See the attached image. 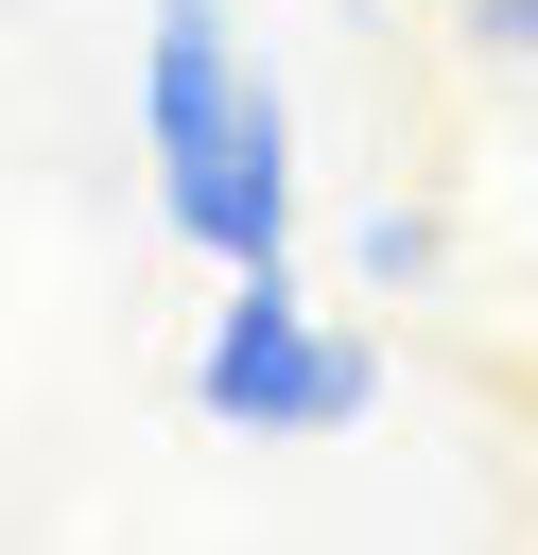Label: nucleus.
<instances>
[{
	"mask_svg": "<svg viewBox=\"0 0 538 555\" xmlns=\"http://www.w3.org/2000/svg\"><path fill=\"white\" fill-rule=\"evenodd\" d=\"M191 416H208V434H260V451L364 434V416H382V347H364L347 312H312L295 260H243L226 312L191 330Z\"/></svg>",
	"mask_w": 538,
	"mask_h": 555,
	"instance_id": "nucleus-1",
	"label": "nucleus"
},
{
	"mask_svg": "<svg viewBox=\"0 0 538 555\" xmlns=\"http://www.w3.org/2000/svg\"><path fill=\"white\" fill-rule=\"evenodd\" d=\"M156 225H174L191 260H226V278H243V260H295V104H278V69L226 104L208 156L156 173Z\"/></svg>",
	"mask_w": 538,
	"mask_h": 555,
	"instance_id": "nucleus-2",
	"label": "nucleus"
},
{
	"mask_svg": "<svg viewBox=\"0 0 538 555\" xmlns=\"http://www.w3.org/2000/svg\"><path fill=\"white\" fill-rule=\"evenodd\" d=\"M243 87H260V52H243V17H226V0H156V17H139V156H156V173H174V156H208Z\"/></svg>",
	"mask_w": 538,
	"mask_h": 555,
	"instance_id": "nucleus-3",
	"label": "nucleus"
},
{
	"mask_svg": "<svg viewBox=\"0 0 538 555\" xmlns=\"http://www.w3.org/2000/svg\"><path fill=\"white\" fill-rule=\"evenodd\" d=\"M434 260H451V225H434L417 191H382V208L347 225V278H364V295H434Z\"/></svg>",
	"mask_w": 538,
	"mask_h": 555,
	"instance_id": "nucleus-4",
	"label": "nucleus"
},
{
	"mask_svg": "<svg viewBox=\"0 0 538 555\" xmlns=\"http://www.w3.org/2000/svg\"><path fill=\"white\" fill-rule=\"evenodd\" d=\"M451 52L469 69H538V0H451Z\"/></svg>",
	"mask_w": 538,
	"mask_h": 555,
	"instance_id": "nucleus-5",
	"label": "nucleus"
}]
</instances>
